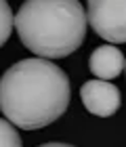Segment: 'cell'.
Here are the masks:
<instances>
[{
	"label": "cell",
	"mask_w": 126,
	"mask_h": 147,
	"mask_svg": "<svg viewBox=\"0 0 126 147\" xmlns=\"http://www.w3.org/2000/svg\"><path fill=\"white\" fill-rule=\"evenodd\" d=\"M69 78L49 59H23L0 78V111L13 126L38 130L67 111Z\"/></svg>",
	"instance_id": "cell-1"
},
{
	"label": "cell",
	"mask_w": 126,
	"mask_h": 147,
	"mask_svg": "<svg viewBox=\"0 0 126 147\" xmlns=\"http://www.w3.org/2000/svg\"><path fill=\"white\" fill-rule=\"evenodd\" d=\"M13 25L25 49L51 61L80 49L88 21L78 0H25Z\"/></svg>",
	"instance_id": "cell-2"
},
{
	"label": "cell",
	"mask_w": 126,
	"mask_h": 147,
	"mask_svg": "<svg viewBox=\"0 0 126 147\" xmlns=\"http://www.w3.org/2000/svg\"><path fill=\"white\" fill-rule=\"evenodd\" d=\"M86 21L111 44L126 42V0H86Z\"/></svg>",
	"instance_id": "cell-3"
},
{
	"label": "cell",
	"mask_w": 126,
	"mask_h": 147,
	"mask_svg": "<svg viewBox=\"0 0 126 147\" xmlns=\"http://www.w3.org/2000/svg\"><path fill=\"white\" fill-rule=\"evenodd\" d=\"M80 97L84 107L88 109L92 116L99 118H109L120 109L122 97L116 84L105 82V80H88L82 84Z\"/></svg>",
	"instance_id": "cell-4"
},
{
	"label": "cell",
	"mask_w": 126,
	"mask_h": 147,
	"mask_svg": "<svg viewBox=\"0 0 126 147\" xmlns=\"http://www.w3.org/2000/svg\"><path fill=\"white\" fill-rule=\"evenodd\" d=\"M88 67L99 80H114L124 71V55L114 44H103L92 51L88 59Z\"/></svg>",
	"instance_id": "cell-5"
},
{
	"label": "cell",
	"mask_w": 126,
	"mask_h": 147,
	"mask_svg": "<svg viewBox=\"0 0 126 147\" xmlns=\"http://www.w3.org/2000/svg\"><path fill=\"white\" fill-rule=\"evenodd\" d=\"M0 147H23L17 128L4 118H0Z\"/></svg>",
	"instance_id": "cell-6"
},
{
	"label": "cell",
	"mask_w": 126,
	"mask_h": 147,
	"mask_svg": "<svg viewBox=\"0 0 126 147\" xmlns=\"http://www.w3.org/2000/svg\"><path fill=\"white\" fill-rule=\"evenodd\" d=\"M13 11L6 0H0V46H2L6 40L11 38V32H13Z\"/></svg>",
	"instance_id": "cell-7"
},
{
	"label": "cell",
	"mask_w": 126,
	"mask_h": 147,
	"mask_svg": "<svg viewBox=\"0 0 126 147\" xmlns=\"http://www.w3.org/2000/svg\"><path fill=\"white\" fill-rule=\"evenodd\" d=\"M40 147H74V145H67V143H44Z\"/></svg>",
	"instance_id": "cell-8"
},
{
	"label": "cell",
	"mask_w": 126,
	"mask_h": 147,
	"mask_svg": "<svg viewBox=\"0 0 126 147\" xmlns=\"http://www.w3.org/2000/svg\"><path fill=\"white\" fill-rule=\"evenodd\" d=\"M124 69H126V59H124Z\"/></svg>",
	"instance_id": "cell-9"
}]
</instances>
